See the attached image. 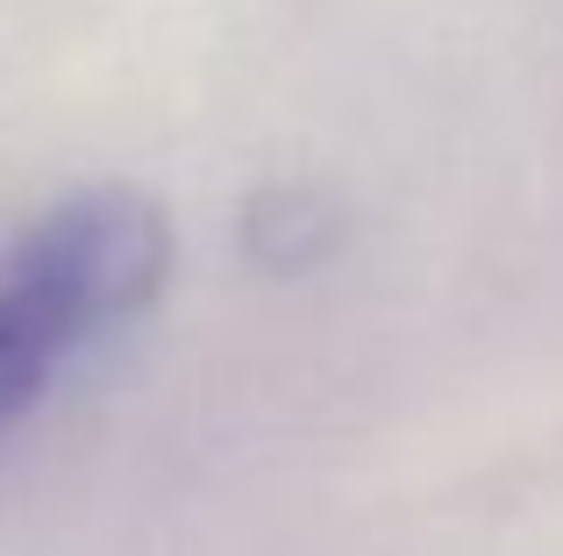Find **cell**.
<instances>
[{
  "label": "cell",
  "instance_id": "cell-3",
  "mask_svg": "<svg viewBox=\"0 0 563 556\" xmlns=\"http://www.w3.org/2000/svg\"><path fill=\"white\" fill-rule=\"evenodd\" d=\"M65 357H71V349L51 335V321H43L36 307L0 278V429L22 421L29 407L51 392V378H57Z\"/></svg>",
  "mask_w": 563,
  "mask_h": 556
},
{
  "label": "cell",
  "instance_id": "cell-2",
  "mask_svg": "<svg viewBox=\"0 0 563 556\" xmlns=\"http://www.w3.org/2000/svg\"><path fill=\"white\" fill-rule=\"evenodd\" d=\"M343 236H350L343 200L321 193V186H292V179L257 186V193L243 200V222H235L243 257L257 271H278V278L329 265V257L343 251Z\"/></svg>",
  "mask_w": 563,
  "mask_h": 556
},
{
  "label": "cell",
  "instance_id": "cell-1",
  "mask_svg": "<svg viewBox=\"0 0 563 556\" xmlns=\"http://www.w3.org/2000/svg\"><path fill=\"white\" fill-rule=\"evenodd\" d=\"M172 265H179V229H172L165 200L100 179L51 200L8 243L0 278L51 321L65 349H86L93 335H114L136 314H151L172 286Z\"/></svg>",
  "mask_w": 563,
  "mask_h": 556
}]
</instances>
